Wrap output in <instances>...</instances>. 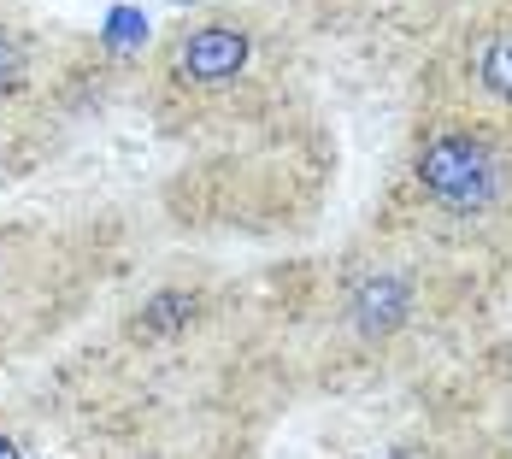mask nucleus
I'll list each match as a JSON object with an SVG mask.
<instances>
[{
  "label": "nucleus",
  "mask_w": 512,
  "mask_h": 459,
  "mask_svg": "<svg viewBox=\"0 0 512 459\" xmlns=\"http://www.w3.org/2000/svg\"><path fill=\"white\" fill-rule=\"evenodd\" d=\"M418 177L436 201L448 206H483L495 195V153L483 148L477 136H436L424 159H418Z\"/></svg>",
  "instance_id": "f257e3e1"
},
{
  "label": "nucleus",
  "mask_w": 512,
  "mask_h": 459,
  "mask_svg": "<svg viewBox=\"0 0 512 459\" xmlns=\"http://www.w3.org/2000/svg\"><path fill=\"white\" fill-rule=\"evenodd\" d=\"M242 59H248V36H242V30H224V24L195 30V36L183 42V71H189L195 83H224V77H236Z\"/></svg>",
  "instance_id": "f03ea898"
},
{
  "label": "nucleus",
  "mask_w": 512,
  "mask_h": 459,
  "mask_svg": "<svg viewBox=\"0 0 512 459\" xmlns=\"http://www.w3.org/2000/svg\"><path fill=\"white\" fill-rule=\"evenodd\" d=\"M354 324L365 330V336H389L401 318H407V283L401 277H365L354 289Z\"/></svg>",
  "instance_id": "7ed1b4c3"
},
{
  "label": "nucleus",
  "mask_w": 512,
  "mask_h": 459,
  "mask_svg": "<svg viewBox=\"0 0 512 459\" xmlns=\"http://www.w3.org/2000/svg\"><path fill=\"white\" fill-rule=\"evenodd\" d=\"M189 318H195V301H189V295H159V301L142 312V336L177 330V324H189Z\"/></svg>",
  "instance_id": "20e7f679"
},
{
  "label": "nucleus",
  "mask_w": 512,
  "mask_h": 459,
  "mask_svg": "<svg viewBox=\"0 0 512 459\" xmlns=\"http://www.w3.org/2000/svg\"><path fill=\"white\" fill-rule=\"evenodd\" d=\"M483 83H489L501 101H512V36H495V42H489V53H483Z\"/></svg>",
  "instance_id": "39448f33"
},
{
  "label": "nucleus",
  "mask_w": 512,
  "mask_h": 459,
  "mask_svg": "<svg viewBox=\"0 0 512 459\" xmlns=\"http://www.w3.org/2000/svg\"><path fill=\"white\" fill-rule=\"evenodd\" d=\"M142 30H148V24H142L136 12H112V42H118V48H130Z\"/></svg>",
  "instance_id": "423d86ee"
},
{
  "label": "nucleus",
  "mask_w": 512,
  "mask_h": 459,
  "mask_svg": "<svg viewBox=\"0 0 512 459\" xmlns=\"http://www.w3.org/2000/svg\"><path fill=\"white\" fill-rule=\"evenodd\" d=\"M18 65H24L18 48H12V42H0V83H18Z\"/></svg>",
  "instance_id": "0eeeda50"
},
{
  "label": "nucleus",
  "mask_w": 512,
  "mask_h": 459,
  "mask_svg": "<svg viewBox=\"0 0 512 459\" xmlns=\"http://www.w3.org/2000/svg\"><path fill=\"white\" fill-rule=\"evenodd\" d=\"M0 459H24V454H18V448H12V442H6V436H0Z\"/></svg>",
  "instance_id": "6e6552de"
}]
</instances>
